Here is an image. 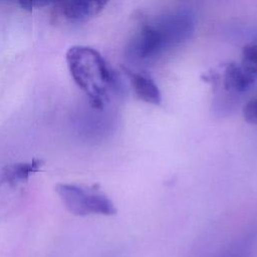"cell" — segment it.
Wrapping results in <instances>:
<instances>
[{
	"instance_id": "cell-1",
	"label": "cell",
	"mask_w": 257,
	"mask_h": 257,
	"mask_svg": "<svg viewBox=\"0 0 257 257\" xmlns=\"http://www.w3.org/2000/svg\"><path fill=\"white\" fill-rule=\"evenodd\" d=\"M196 27L195 15L178 9L144 22L133 36L127 53L134 59H149L186 41Z\"/></svg>"
},
{
	"instance_id": "cell-2",
	"label": "cell",
	"mask_w": 257,
	"mask_h": 257,
	"mask_svg": "<svg viewBox=\"0 0 257 257\" xmlns=\"http://www.w3.org/2000/svg\"><path fill=\"white\" fill-rule=\"evenodd\" d=\"M65 60L72 79L91 105L102 108L115 86L113 73L102 55L92 47L74 45L66 51Z\"/></svg>"
},
{
	"instance_id": "cell-3",
	"label": "cell",
	"mask_w": 257,
	"mask_h": 257,
	"mask_svg": "<svg viewBox=\"0 0 257 257\" xmlns=\"http://www.w3.org/2000/svg\"><path fill=\"white\" fill-rule=\"evenodd\" d=\"M55 191L65 209L73 215L111 216L116 213L112 201L98 189L75 184H57Z\"/></svg>"
},
{
	"instance_id": "cell-4",
	"label": "cell",
	"mask_w": 257,
	"mask_h": 257,
	"mask_svg": "<svg viewBox=\"0 0 257 257\" xmlns=\"http://www.w3.org/2000/svg\"><path fill=\"white\" fill-rule=\"evenodd\" d=\"M257 81V43L244 46L240 63H230L224 71V86L229 91L243 92Z\"/></svg>"
},
{
	"instance_id": "cell-5",
	"label": "cell",
	"mask_w": 257,
	"mask_h": 257,
	"mask_svg": "<svg viewBox=\"0 0 257 257\" xmlns=\"http://www.w3.org/2000/svg\"><path fill=\"white\" fill-rule=\"evenodd\" d=\"M108 2L109 0H62L59 6L66 20L81 23L99 14Z\"/></svg>"
},
{
	"instance_id": "cell-6",
	"label": "cell",
	"mask_w": 257,
	"mask_h": 257,
	"mask_svg": "<svg viewBox=\"0 0 257 257\" xmlns=\"http://www.w3.org/2000/svg\"><path fill=\"white\" fill-rule=\"evenodd\" d=\"M124 72L126 73L132 88L139 99L155 105L161 103V91L156 82L149 75L140 72H134L126 68H124Z\"/></svg>"
},
{
	"instance_id": "cell-7",
	"label": "cell",
	"mask_w": 257,
	"mask_h": 257,
	"mask_svg": "<svg viewBox=\"0 0 257 257\" xmlns=\"http://www.w3.org/2000/svg\"><path fill=\"white\" fill-rule=\"evenodd\" d=\"M42 166L43 162L39 159L8 165L3 169L0 181L9 186H16L27 181L29 177L38 172Z\"/></svg>"
},
{
	"instance_id": "cell-8",
	"label": "cell",
	"mask_w": 257,
	"mask_h": 257,
	"mask_svg": "<svg viewBox=\"0 0 257 257\" xmlns=\"http://www.w3.org/2000/svg\"><path fill=\"white\" fill-rule=\"evenodd\" d=\"M244 119L252 124H257V96L250 99L243 108Z\"/></svg>"
},
{
	"instance_id": "cell-9",
	"label": "cell",
	"mask_w": 257,
	"mask_h": 257,
	"mask_svg": "<svg viewBox=\"0 0 257 257\" xmlns=\"http://www.w3.org/2000/svg\"><path fill=\"white\" fill-rule=\"evenodd\" d=\"M62 0H19L18 5L25 10H33L36 8H42L51 4L60 3Z\"/></svg>"
},
{
	"instance_id": "cell-10",
	"label": "cell",
	"mask_w": 257,
	"mask_h": 257,
	"mask_svg": "<svg viewBox=\"0 0 257 257\" xmlns=\"http://www.w3.org/2000/svg\"><path fill=\"white\" fill-rule=\"evenodd\" d=\"M0 1H13V2H15V3H17V4H18V2H19V0H0Z\"/></svg>"
}]
</instances>
